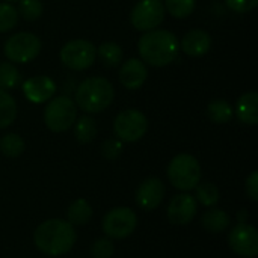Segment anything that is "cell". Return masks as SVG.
I'll return each mask as SVG.
<instances>
[{
    "instance_id": "cell-35",
    "label": "cell",
    "mask_w": 258,
    "mask_h": 258,
    "mask_svg": "<svg viewBox=\"0 0 258 258\" xmlns=\"http://www.w3.org/2000/svg\"><path fill=\"white\" fill-rule=\"evenodd\" d=\"M6 2H15V0H6Z\"/></svg>"
},
{
    "instance_id": "cell-23",
    "label": "cell",
    "mask_w": 258,
    "mask_h": 258,
    "mask_svg": "<svg viewBox=\"0 0 258 258\" xmlns=\"http://www.w3.org/2000/svg\"><path fill=\"white\" fill-rule=\"evenodd\" d=\"M17 118V103L11 94L0 89V128L9 127Z\"/></svg>"
},
{
    "instance_id": "cell-28",
    "label": "cell",
    "mask_w": 258,
    "mask_h": 258,
    "mask_svg": "<svg viewBox=\"0 0 258 258\" xmlns=\"http://www.w3.org/2000/svg\"><path fill=\"white\" fill-rule=\"evenodd\" d=\"M197 6V0H165V8L175 18L189 17Z\"/></svg>"
},
{
    "instance_id": "cell-20",
    "label": "cell",
    "mask_w": 258,
    "mask_h": 258,
    "mask_svg": "<svg viewBox=\"0 0 258 258\" xmlns=\"http://www.w3.org/2000/svg\"><path fill=\"white\" fill-rule=\"evenodd\" d=\"M207 115L215 124H227L233 119L234 109L225 100H213L207 106Z\"/></svg>"
},
{
    "instance_id": "cell-8",
    "label": "cell",
    "mask_w": 258,
    "mask_h": 258,
    "mask_svg": "<svg viewBox=\"0 0 258 258\" xmlns=\"http://www.w3.org/2000/svg\"><path fill=\"white\" fill-rule=\"evenodd\" d=\"M147 130L148 119L138 109H125L113 121V132L121 142H138L145 136Z\"/></svg>"
},
{
    "instance_id": "cell-7",
    "label": "cell",
    "mask_w": 258,
    "mask_h": 258,
    "mask_svg": "<svg viewBox=\"0 0 258 258\" xmlns=\"http://www.w3.org/2000/svg\"><path fill=\"white\" fill-rule=\"evenodd\" d=\"M138 227V216L128 207H115L109 210L103 218V233L106 237L113 240L127 239L135 233Z\"/></svg>"
},
{
    "instance_id": "cell-19",
    "label": "cell",
    "mask_w": 258,
    "mask_h": 258,
    "mask_svg": "<svg viewBox=\"0 0 258 258\" xmlns=\"http://www.w3.org/2000/svg\"><path fill=\"white\" fill-rule=\"evenodd\" d=\"M92 218V207L85 198L74 200L67 210V221L73 227H80L89 222Z\"/></svg>"
},
{
    "instance_id": "cell-18",
    "label": "cell",
    "mask_w": 258,
    "mask_h": 258,
    "mask_svg": "<svg viewBox=\"0 0 258 258\" xmlns=\"http://www.w3.org/2000/svg\"><path fill=\"white\" fill-rule=\"evenodd\" d=\"M230 224H231L230 215L225 210H221V209H209L201 216V225L209 233H213V234L225 231L230 227Z\"/></svg>"
},
{
    "instance_id": "cell-30",
    "label": "cell",
    "mask_w": 258,
    "mask_h": 258,
    "mask_svg": "<svg viewBox=\"0 0 258 258\" xmlns=\"http://www.w3.org/2000/svg\"><path fill=\"white\" fill-rule=\"evenodd\" d=\"M113 254H115V246L109 237H100L91 246L92 258H112Z\"/></svg>"
},
{
    "instance_id": "cell-16",
    "label": "cell",
    "mask_w": 258,
    "mask_h": 258,
    "mask_svg": "<svg viewBox=\"0 0 258 258\" xmlns=\"http://www.w3.org/2000/svg\"><path fill=\"white\" fill-rule=\"evenodd\" d=\"M148 77L147 65L139 59H128L119 70V82L127 89H139Z\"/></svg>"
},
{
    "instance_id": "cell-5",
    "label": "cell",
    "mask_w": 258,
    "mask_h": 258,
    "mask_svg": "<svg viewBox=\"0 0 258 258\" xmlns=\"http://www.w3.org/2000/svg\"><path fill=\"white\" fill-rule=\"evenodd\" d=\"M76 119H77V106L67 95L54 97L44 109V122L47 128L53 133L67 132L70 127H73Z\"/></svg>"
},
{
    "instance_id": "cell-25",
    "label": "cell",
    "mask_w": 258,
    "mask_h": 258,
    "mask_svg": "<svg viewBox=\"0 0 258 258\" xmlns=\"http://www.w3.org/2000/svg\"><path fill=\"white\" fill-rule=\"evenodd\" d=\"M194 190L197 203L203 204L204 207H213L219 201V189L213 183H200Z\"/></svg>"
},
{
    "instance_id": "cell-22",
    "label": "cell",
    "mask_w": 258,
    "mask_h": 258,
    "mask_svg": "<svg viewBox=\"0 0 258 258\" xmlns=\"http://www.w3.org/2000/svg\"><path fill=\"white\" fill-rule=\"evenodd\" d=\"M97 54L100 56L101 62L106 65V67H118L122 60V48L119 44L113 42V41H107V42H103L98 48H97Z\"/></svg>"
},
{
    "instance_id": "cell-27",
    "label": "cell",
    "mask_w": 258,
    "mask_h": 258,
    "mask_svg": "<svg viewBox=\"0 0 258 258\" xmlns=\"http://www.w3.org/2000/svg\"><path fill=\"white\" fill-rule=\"evenodd\" d=\"M44 5L41 0H18L17 12L26 21H35L42 15Z\"/></svg>"
},
{
    "instance_id": "cell-6",
    "label": "cell",
    "mask_w": 258,
    "mask_h": 258,
    "mask_svg": "<svg viewBox=\"0 0 258 258\" xmlns=\"http://www.w3.org/2000/svg\"><path fill=\"white\" fill-rule=\"evenodd\" d=\"M41 39L30 32H18L9 36L3 45L6 59L12 63H27L41 53Z\"/></svg>"
},
{
    "instance_id": "cell-31",
    "label": "cell",
    "mask_w": 258,
    "mask_h": 258,
    "mask_svg": "<svg viewBox=\"0 0 258 258\" xmlns=\"http://www.w3.org/2000/svg\"><path fill=\"white\" fill-rule=\"evenodd\" d=\"M101 154L107 160H115L122 153V142L119 139H106L101 144Z\"/></svg>"
},
{
    "instance_id": "cell-11",
    "label": "cell",
    "mask_w": 258,
    "mask_h": 258,
    "mask_svg": "<svg viewBox=\"0 0 258 258\" xmlns=\"http://www.w3.org/2000/svg\"><path fill=\"white\" fill-rule=\"evenodd\" d=\"M230 248L240 257L255 258L258 255V231L249 224H237L228 236Z\"/></svg>"
},
{
    "instance_id": "cell-1",
    "label": "cell",
    "mask_w": 258,
    "mask_h": 258,
    "mask_svg": "<svg viewBox=\"0 0 258 258\" xmlns=\"http://www.w3.org/2000/svg\"><path fill=\"white\" fill-rule=\"evenodd\" d=\"M77 240L76 228L65 219H48L33 233L35 246L48 257H60L73 249Z\"/></svg>"
},
{
    "instance_id": "cell-13",
    "label": "cell",
    "mask_w": 258,
    "mask_h": 258,
    "mask_svg": "<svg viewBox=\"0 0 258 258\" xmlns=\"http://www.w3.org/2000/svg\"><path fill=\"white\" fill-rule=\"evenodd\" d=\"M165 192H166V189H165V184L162 183V180L151 177V178L144 180L139 184L136 195H135V201H136L138 207H141L142 210L151 212L162 204V201L165 198Z\"/></svg>"
},
{
    "instance_id": "cell-21",
    "label": "cell",
    "mask_w": 258,
    "mask_h": 258,
    "mask_svg": "<svg viewBox=\"0 0 258 258\" xmlns=\"http://www.w3.org/2000/svg\"><path fill=\"white\" fill-rule=\"evenodd\" d=\"M74 125V138L80 144H89L97 136V122L92 116H80L76 119Z\"/></svg>"
},
{
    "instance_id": "cell-4",
    "label": "cell",
    "mask_w": 258,
    "mask_h": 258,
    "mask_svg": "<svg viewBox=\"0 0 258 258\" xmlns=\"http://www.w3.org/2000/svg\"><path fill=\"white\" fill-rule=\"evenodd\" d=\"M168 180L180 192L194 190L201 181V165L192 154H177L168 166Z\"/></svg>"
},
{
    "instance_id": "cell-29",
    "label": "cell",
    "mask_w": 258,
    "mask_h": 258,
    "mask_svg": "<svg viewBox=\"0 0 258 258\" xmlns=\"http://www.w3.org/2000/svg\"><path fill=\"white\" fill-rule=\"evenodd\" d=\"M17 21H18L17 8L8 2H2L0 3V33L14 29Z\"/></svg>"
},
{
    "instance_id": "cell-32",
    "label": "cell",
    "mask_w": 258,
    "mask_h": 258,
    "mask_svg": "<svg viewBox=\"0 0 258 258\" xmlns=\"http://www.w3.org/2000/svg\"><path fill=\"white\" fill-rule=\"evenodd\" d=\"M225 3L231 11L245 14V12H251L252 9H255L258 0H225Z\"/></svg>"
},
{
    "instance_id": "cell-9",
    "label": "cell",
    "mask_w": 258,
    "mask_h": 258,
    "mask_svg": "<svg viewBox=\"0 0 258 258\" xmlns=\"http://www.w3.org/2000/svg\"><path fill=\"white\" fill-rule=\"evenodd\" d=\"M59 57L67 68L73 71H83L95 62L97 47L86 39H73L60 48Z\"/></svg>"
},
{
    "instance_id": "cell-14",
    "label": "cell",
    "mask_w": 258,
    "mask_h": 258,
    "mask_svg": "<svg viewBox=\"0 0 258 258\" xmlns=\"http://www.w3.org/2000/svg\"><path fill=\"white\" fill-rule=\"evenodd\" d=\"M23 92L29 101L41 104L53 98L56 92V83L48 76H35L23 82Z\"/></svg>"
},
{
    "instance_id": "cell-33",
    "label": "cell",
    "mask_w": 258,
    "mask_h": 258,
    "mask_svg": "<svg viewBox=\"0 0 258 258\" xmlns=\"http://www.w3.org/2000/svg\"><path fill=\"white\" fill-rule=\"evenodd\" d=\"M245 190H246V195L249 197V200L255 203V201L258 200V172L257 171H252V172L249 174V177L246 178Z\"/></svg>"
},
{
    "instance_id": "cell-10",
    "label": "cell",
    "mask_w": 258,
    "mask_h": 258,
    "mask_svg": "<svg viewBox=\"0 0 258 258\" xmlns=\"http://www.w3.org/2000/svg\"><path fill=\"white\" fill-rule=\"evenodd\" d=\"M165 18V6L160 0H141L130 14V21L136 30L148 32L157 29Z\"/></svg>"
},
{
    "instance_id": "cell-26",
    "label": "cell",
    "mask_w": 258,
    "mask_h": 258,
    "mask_svg": "<svg viewBox=\"0 0 258 258\" xmlns=\"http://www.w3.org/2000/svg\"><path fill=\"white\" fill-rule=\"evenodd\" d=\"M21 76L12 62L0 63V89H14L20 85Z\"/></svg>"
},
{
    "instance_id": "cell-3",
    "label": "cell",
    "mask_w": 258,
    "mask_h": 258,
    "mask_svg": "<svg viewBox=\"0 0 258 258\" xmlns=\"http://www.w3.org/2000/svg\"><path fill=\"white\" fill-rule=\"evenodd\" d=\"M115 98L113 85L100 76L88 77L79 83L76 89V104L88 113H100L106 110Z\"/></svg>"
},
{
    "instance_id": "cell-17",
    "label": "cell",
    "mask_w": 258,
    "mask_h": 258,
    "mask_svg": "<svg viewBox=\"0 0 258 258\" xmlns=\"http://www.w3.org/2000/svg\"><path fill=\"white\" fill-rule=\"evenodd\" d=\"M258 94L255 91H249L243 94L236 104V116L248 125L258 124Z\"/></svg>"
},
{
    "instance_id": "cell-15",
    "label": "cell",
    "mask_w": 258,
    "mask_h": 258,
    "mask_svg": "<svg viewBox=\"0 0 258 258\" xmlns=\"http://www.w3.org/2000/svg\"><path fill=\"white\" fill-rule=\"evenodd\" d=\"M210 47H212V36L209 32L203 29L189 30L180 42V50L192 57L204 56L206 53H209Z\"/></svg>"
},
{
    "instance_id": "cell-34",
    "label": "cell",
    "mask_w": 258,
    "mask_h": 258,
    "mask_svg": "<svg viewBox=\"0 0 258 258\" xmlns=\"http://www.w3.org/2000/svg\"><path fill=\"white\" fill-rule=\"evenodd\" d=\"M248 213L245 212V210H240L239 212V215H237V219H239V224H246V221H248Z\"/></svg>"
},
{
    "instance_id": "cell-2",
    "label": "cell",
    "mask_w": 258,
    "mask_h": 258,
    "mask_svg": "<svg viewBox=\"0 0 258 258\" xmlns=\"http://www.w3.org/2000/svg\"><path fill=\"white\" fill-rule=\"evenodd\" d=\"M138 51L142 62L151 67H165L177 59L180 53V42L172 32L153 29L139 38Z\"/></svg>"
},
{
    "instance_id": "cell-12",
    "label": "cell",
    "mask_w": 258,
    "mask_h": 258,
    "mask_svg": "<svg viewBox=\"0 0 258 258\" xmlns=\"http://www.w3.org/2000/svg\"><path fill=\"white\" fill-rule=\"evenodd\" d=\"M198 210V203L189 192H181L175 195L168 206V219L171 224L183 227L190 224Z\"/></svg>"
},
{
    "instance_id": "cell-24",
    "label": "cell",
    "mask_w": 258,
    "mask_h": 258,
    "mask_svg": "<svg viewBox=\"0 0 258 258\" xmlns=\"http://www.w3.org/2000/svg\"><path fill=\"white\" fill-rule=\"evenodd\" d=\"M24 141L20 135L17 133H8L0 139V151L3 156L9 159L20 157L24 151Z\"/></svg>"
}]
</instances>
